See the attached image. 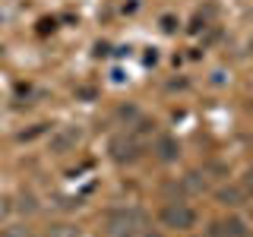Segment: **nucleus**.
Segmentation results:
<instances>
[{
	"label": "nucleus",
	"mask_w": 253,
	"mask_h": 237,
	"mask_svg": "<svg viewBox=\"0 0 253 237\" xmlns=\"http://www.w3.org/2000/svg\"><path fill=\"white\" fill-rule=\"evenodd\" d=\"M162 221H165L168 228L187 231V228H193L196 212L190 209V205H184V202H171V205H165V209H162Z\"/></svg>",
	"instance_id": "1"
},
{
	"label": "nucleus",
	"mask_w": 253,
	"mask_h": 237,
	"mask_svg": "<svg viewBox=\"0 0 253 237\" xmlns=\"http://www.w3.org/2000/svg\"><path fill=\"white\" fill-rule=\"evenodd\" d=\"M111 152H114L117 161H133V158H136V142L126 139V136H117L111 142Z\"/></svg>",
	"instance_id": "2"
},
{
	"label": "nucleus",
	"mask_w": 253,
	"mask_h": 237,
	"mask_svg": "<svg viewBox=\"0 0 253 237\" xmlns=\"http://www.w3.org/2000/svg\"><path fill=\"white\" fill-rule=\"evenodd\" d=\"M136 221H139L136 212H114L111 215V228H114V234H130Z\"/></svg>",
	"instance_id": "3"
},
{
	"label": "nucleus",
	"mask_w": 253,
	"mask_h": 237,
	"mask_svg": "<svg viewBox=\"0 0 253 237\" xmlns=\"http://www.w3.org/2000/svg\"><path fill=\"white\" fill-rule=\"evenodd\" d=\"M76 142H79V133L76 130H63V133H57V136L51 139V149H54V152H67V149L76 146Z\"/></svg>",
	"instance_id": "4"
},
{
	"label": "nucleus",
	"mask_w": 253,
	"mask_h": 237,
	"mask_svg": "<svg viewBox=\"0 0 253 237\" xmlns=\"http://www.w3.org/2000/svg\"><path fill=\"white\" fill-rule=\"evenodd\" d=\"M158 158H162V161H174V158H177V142L171 136L158 139Z\"/></svg>",
	"instance_id": "5"
},
{
	"label": "nucleus",
	"mask_w": 253,
	"mask_h": 237,
	"mask_svg": "<svg viewBox=\"0 0 253 237\" xmlns=\"http://www.w3.org/2000/svg\"><path fill=\"white\" fill-rule=\"evenodd\" d=\"M241 190H225V193H221V199H225L228 205H237V202H241Z\"/></svg>",
	"instance_id": "6"
}]
</instances>
